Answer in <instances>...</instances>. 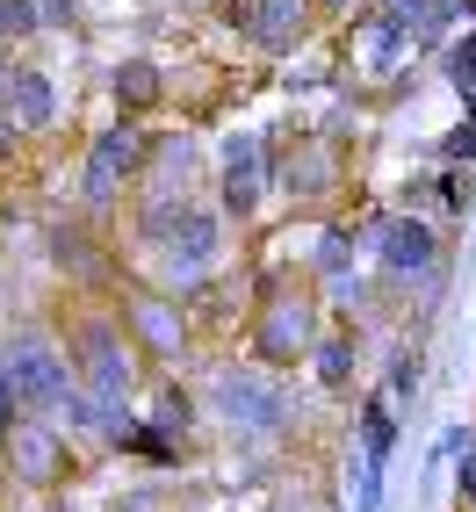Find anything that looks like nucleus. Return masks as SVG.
<instances>
[{"mask_svg":"<svg viewBox=\"0 0 476 512\" xmlns=\"http://www.w3.org/2000/svg\"><path fill=\"white\" fill-rule=\"evenodd\" d=\"M0 368H8L22 412H37V419L65 412V397L80 390L73 361H65V354L51 347V332H37V325H15V332H8V354H0Z\"/></svg>","mask_w":476,"mask_h":512,"instance_id":"f257e3e1","label":"nucleus"},{"mask_svg":"<svg viewBox=\"0 0 476 512\" xmlns=\"http://www.w3.org/2000/svg\"><path fill=\"white\" fill-rule=\"evenodd\" d=\"M217 412H224L238 433L267 440V433L289 419V390H282V383H267L260 368H224V375H217Z\"/></svg>","mask_w":476,"mask_h":512,"instance_id":"f03ea898","label":"nucleus"},{"mask_svg":"<svg viewBox=\"0 0 476 512\" xmlns=\"http://www.w3.org/2000/svg\"><path fill=\"white\" fill-rule=\"evenodd\" d=\"M80 383H87L101 404H130V383H138V368H130V347L116 339L109 318L80 325Z\"/></svg>","mask_w":476,"mask_h":512,"instance_id":"7ed1b4c3","label":"nucleus"},{"mask_svg":"<svg viewBox=\"0 0 476 512\" xmlns=\"http://www.w3.org/2000/svg\"><path fill=\"white\" fill-rule=\"evenodd\" d=\"M138 152H145V138H138V130H130V123H109V130H101V138L87 145V174H80V195L87 202H109L130 174H138Z\"/></svg>","mask_w":476,"mask_h":512,"instance_id":"20e7f679","label":"nucleus"},{"mask_svg":"<svg viewBox=\"0 0 476 512\" xmlns=\"http://www.w3.org/2000/svg\"><path fill=\"white\" fill-rule=\"evenodd\" d=\"M8 462L22 484H51V476L65 469V426L58 419H22L8 433Z\"/></svg>","mask_w":476,"mask_h":512,"instance_id":"39448f33","label":"nucleus"},{"mask_svg":"<svg viewBox=\"0 0 476 512\" xmlns=\"http://www.w3.org/2000/svg\"><path fill=\"white\" fill-rule=\"evenodd\" d=\"M376 260L390 267V275H433L440 267V246H433V231L419 217H390L376 231Z\"/></svg>","mask_w":476,"mask_h":512,"instance_id":"423d86ee","label":"nucleus"},{"mask_svg":"<svg viewBox=\"0 0 476 512\" xmlns=\"http://www.w3.org/2000/svg\"><path fill=\"white\" fill-rule=\"evenodd\" d=\"M260 361H296L303 347H311V303H296V296H282V303H267V318H260Z\"/></svg>","mask_w":476,"mask_h":512,"instance_id":"0eeeda50","label":"nucleus"},{"mask_svg":"<svg viewBox=\"0 0 476 512\" xmlns=\"http://www.w3.org/2000/svg\"><path fill=\"white\" fill-rule=\"evenodd\" d=\"M0 116H8L15 130H44L51 123V80L37 73V65H15L8 87H0Z\"/></svg>","mask_w":476,"mask_h":512,"instance_id":"6e6552de","label":"nucleus"},{"mask_svg":"<svg viewBox=\"0 0 476 512\" xmlns=\"http://www.w3.org/2000/svg\"><path fill=\"white\" fill-rule=\"evenodd\" d=\"M260 188H267V174H260V138L238 130V138L224 145V210L246 217L253 202H260Z\"/></svg>","mask_w":476,"mask_h":512,"instance_id":"1a4fd4ad","label":"nucleus"},{"mask_svg":"<svg viewBox=\"0 0 476 512\" xmlns=\"http://www.w3.org/2000/svg\"><path fill=\"white\" fill-rule=\"evenodd\" d=\"M303 15H311V0H253V15H246V37L260 51H289L303 37Z\"/></svg>","mask_w":476,"mask_h":512,"instance_id":"9d476101","label":"nucleus"},{"mask_svg":"<svg viewBox=\"0 0 476 512\" xmlns=\"http://www.w3.org/2000/svg\"><path fill=\"white\" fill-rule=\"evenodd\" d=\"M383 22L404 29L412 44H433L440 37V0H383Z\"/></svg>","mask_w":476,"mask_h":512,"instance_id":"9b49d317","label":"nucleus"},{"mask_svg":"<svg viewBox=\"0 0 476 512\" xmlns=\"http://www.w3.org/2000/svg\"><path fill=\"white\" fill-rule=\"evenodd\" d=\"M390 448H397V412H390V397H368V412H361V455L383 469Z\"/></svg>","mask_w":476,"mask_h":512,"instance_id":"f8f14e48","label":"nucleus"},{"mask_svg":"<svg viewBox=\"0 0 476 512\" xmlns=\"http://www.w3.org/2000/svg\"><path fill=\"white\" fill-rule=\"evenodd\" d=\"M130 318H138V332L152 339L159 354H181V318L166 311V303H152V296H145V303H130Z\"/></svg>","mask_w":476,"mask_h":512,"instance_id":"ddd939ff","label":"nucleus"},{"mask_svg":"<svg viewBox=\"0 0 476 512\" xmlns=\"http://www.w3.org/2000/svg\"><path fill=\"white\" fill-rule=\"evenodd\" d=\"M116 101H130V109H152V101H159V73H152L145 58L116 65Z\"/></svg>","mask_w":476,"mask_h":512,"instance_id":"4468645a","label":"nucleus"},{"mask_svg":"<svg viewBox=\"0 0 476 512\" xmlns=\"http://www.w3.org/2000/svg\"><path fill=\"white\" fill-rule=\"evenodd\" d=\"M404 51H412V37H404V29H390L383 15L368 22V73H390V65H397Z\"/></svg>","mask_w":476,"mask_h":512,"instance_id":"2eb2a0df","label":"nucleus"},{"mask_svg":"<svg viewBox=\"0 0 476 512\" xmlns=\"http://www.w3.org/2000/svg\"><path fill=\"white\" fill-rule=\"evenodd\" d=\"M347 368H354V347H347V339H318V383H347Z\"/></svg>","mask_w":476,"mask_h":512,"instance_id":"dca6fc26","label":"nucleus"},{"mask_svg":"<svg viewBox=\"0 0 476 512\" xmlns=\"http://www.w3.org/2000/svg\"><path fill=\"white\" fill-rule=\"evenodd\" d=\"M44 15H37V0H0V44H15V37H29Z\"/></svg>","mask_w":476,"mask_h":512,"instance_id":"f3484780","label":"nucleus"},{"mask_svg":"<svg viewBox=\"0 0 476 512\" xmlns=\"http://www.w3.org/2000/svg\"><path fill=\"white\" fill-rule=\"evenodd\" d=\"M412 390H419V354L397 347V354H390V383H383V397L397 404V397H412Z\"/></svg>","mask_w":476,"mask_h":512,"instance_id":"a211bd4d","label":"nucleus"},{"mask_svg":"<svg viewBox=\"0 0 476 512\" xmlns=\"http://www.w3.org/2000/svg\"><path fill=\"white\" fill-rule=\"evenodd\" d=\"M354 476H361V491H354V512H376V505H383V469L361 455V469H354Z\"/></svg>","mask_w":476,"mask_h":512,"instance_id":"6ab92c4d","label":"nucleus"},{"mask_svg":"<svg viewBox=\"0 0 476 512\" xmlns=\"http://www.w3.org/2000/svg\"><path fill=\"white\" fill-rule=\"evenodd\" d=\"M440 152H448V159H476V94H469V116L455 123V138L440 145Z\"/></svg>","mask_w":476,"mask_h":512,"instance_id":"aec40b11","label":"nucleus"},{"mask_svg":"<svg viewBox=\"0 0 476 512\" xmlns=\"http://www.w3.org/2000/svg\"><path fill=\"white\" fill-rule=\"evenodd\" d=\"M448 73H455V87H462V94L476 87V29H469V37L455 44V58H448Z\"/></svg>","mask_w":476,"mask_h":512,"instance_id":"412c9836","label":"nucleus"},{"mask_svg":"<svg viewBox=\"0 0 476 512\" xmlns=\"http://www.w3.org/2000/svg\"><path fill=\"white\" fill-rule=\"evenodd\" d=\"M469 440H476L469 426H448V433L433 440V462H462V455H469Z\"/></svg>","mask_w":476,"mask_h":512,"instance_id":"4be33fe9","label":"nucleus"},{"mask_svg":"<svg viewBox=\"0 0 476 512\" xmlns=\"http://www.w3.org/2000/svg\"><path fill=\"white\" fill-rule=\"evenodd\" d=\"M152 426H159V433H181V426H188V397H174V390H166V397H159V419H152Z\"/></svg>","mask_w":476,"mask_h":512,"instance_id":"5701e85b","label":"nucleus"},{"mask_svg":"<svg viewBox=\"0 0 476 512\" xmlns=\"http://www.w3.org/2000/svg\"><path fill=\"white\" fill-rule=\"evenodd\" d=\"M15 412H22V397H15V383H8V368H0V433H15V426H22Z\"/></svg>","mask_w":476,"mask_h":512,"instance_id":"b1692460","label":"nucleus"},{"mask_svg":"<svg viewBox=\"0 0 476 512\" xmlns=\"http://www.w3.org/2000/svg\"><path fill=\"white\" fill-rule=\"evenodd\" d=\"M455 491H462V505H476V440H469V455L455 462Z\"/></svg>","mask_w":476,"mask_h":512,"instance_id":"393cba45","label":"nucleus"},{"mask_svg":"<svg viewBox=\"0 0 476 512\" xmlns=\"http://www.w3.org/2000/svg\"><path fill=\"white\" fill-rule=\"evenodd\" d=\"M448 22H469L476 29V0H440V29H448Z\"/></svg>","mask_w":476,"mask_h":512,"instance_id":"a878e982","label":"nucleus"},{"mask_svg":"<svg viewBox=\"0 0 476 512\" xmlns=\"http://www.w3.org/2000/svg\"><path fill=\"white\" fill-rule=\"evenodd\" d=\"M37 15H44L51 29H65V22H73V0H37Z\"/></svg>","mask_w":476,"mask_h":512,"instance_id":"bb28decb","label":"nucleus"},{"mask_svg":"<svg viewBox=\"0 0 476 512\" xmlns=\"http://www.w3.org/2000/svg\"><path fill=\"white\" fill-rule=\"evenodd\" d=\"M8 145H15V123H8V116H0V159H8Z\"/></svg>","mask_w":476,"mask_h":512,"instance_id":"cd10ccee","label":"nucleus"},{"mask_svg":"<svg viewBox=\"0 0 476 512\" xmlns=\"http://www.w3.org/2000/svg\"><path fill=\"white\" fill-rule=\"evenodd\" d=\"M318 8H354V0H318Z\"/></svg>","mask_w":476,"mask_h":512,"instance_id":"c85d7f7f","label":"nucleus"}]
</instances>
